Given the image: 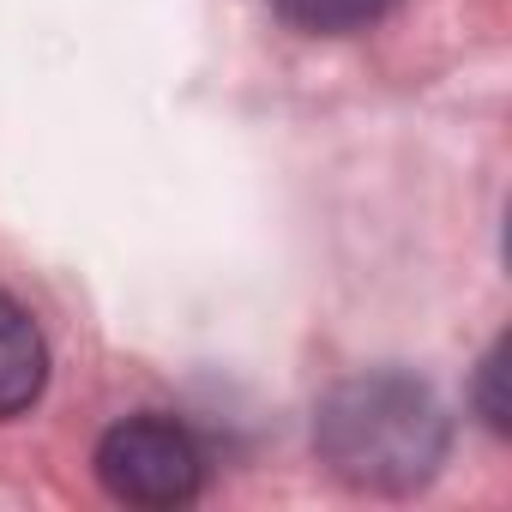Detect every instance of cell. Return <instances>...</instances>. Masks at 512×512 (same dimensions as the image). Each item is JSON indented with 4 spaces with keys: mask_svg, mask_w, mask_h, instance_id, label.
Here are the masks:
<instances>
[{
    "mask_svg": "<svg viewBox=\"0 0 512 512\" xmlns=\"http://www.w3.org/2000/svg\"><path fill=\"white\" fill-rule=\"evenodd\" d=\"M446 440H452V428H446L440 398L422 380L392 374V368L332 386L320 398V416H314L320 464L338 482L368 488V494L422 488L440 470Z\"/></svg>",
    "mask_w": 512,
    "mask_h": 512,
    "instance_id": "cell-1",
    "label": "cell"
},
{
    "mask_svg": "<svg viewBox=\"0 0 512 512\" xmlns=\"http://www.w3.org/2000/svg\"><path fill=\"white\" fill-rule=\"evenodd\" d=\"M97 482L127 506H187L205 482V452L175 416H127L97 446Z\"/></svg>",
    "mask_w": 512,
    "mask_h": 512,
    "instance_id": "cell-2",
    "label": "cell"
},
{
    "mask_svg": "<svg viewBox=\"0 0 512 512\" xmlns=\"http://www.w3.org/2000/svg\"><path fill=\"white\" fill-rule=\"evenodd\" d=\"M43 380H49L43 332L31 326V314L13 296H0V422L25 416L43 398Z\"/></svg>",
    "mask_w": 512,
    "mask_h": 512,
    "instance_id": "cell-3",
    "label": "cell"
},
{
    "mask_svg": "<svg viewBox=\"0 0 512 512\" xmlns=\"http://www.w3.org/2000/svg\"><path fill=\"white\" fill-rule=\"evenodd\" d=\"M272 7L308 37H350V31H368L374 19H386L392 0H272Z\"/></svg>",
    "mask_w": 512,
    "mask_h": 512,
    "instance_id": "cell-4",
    "label": "cell"
},
{
    "mask_svg": "<svg viewBox=\"0 0 512 512\" xmlns=\"http://www.w3.org/2000/svg\"><path fill=\"white\" fill-rule=\"evenodd\" d=\"M500 374H506V344H494L488 350V362H482V416H488V428L494 434H506V398H500Z\"/></svg>",
    "mask_w": 512,
    "mask_h": 512,
    "instance_id": "cell-5",
    "label": "cell"
}]
</instances>
